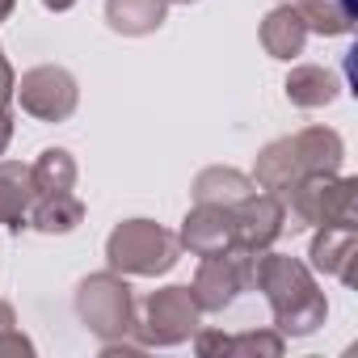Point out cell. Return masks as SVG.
Listing matches in <instances>:
<instances>
[{"instance_id": "6da1fadb", "label": "cell", "mask_w": 358, "mask_h": 358, "mask_svg": "<svg viewBox=\"0 0 358 358\" xmlns=\"http://www.w3.org/2000/svg\"><path fill=\"white\" fill-rule=\"evenodd\" d=\"M253 291L266 295V303L274 312V329L287 341L291 337H312L329 320V299H324L312 266L291 257V253L257 249L253 253Z\"/></svg>"}, {"instance_id": "7a4b0ae2", "label": "cell", "mask_w": 358, "mask_h": 358, "mask_svg": "<svg viewBox=\"0 0 358 358\" xmlns=\"http://www.w3.org/2000/svg\"><path fill=\"white\" fill-rule=\"evenodd\" d=\"M341 164H345V139L333 127H303L295 135L270 139L257 152V164L249 177L262 190L282 194L312 173H341Z\"/></svg>"}, {"instance_id": "3957f363", "label": "cell", "mask_w": 358, "mask_h": 358, "mask_svg": "<svg viewBox=\"0 0 358 358\" xmlns=\"http://www.w3.org/2000/svg\"><path fill=\"white\" fill-rule=\"evenodd\" d=\"M287 207V228H358V177L312 173L278 194Z\"/></svg>"}, {"instance_id": "277c9868", "label": "cell", "mask_w": 358, "mask_h": 358, "mask_svg": "<svg viewBox=\"0 0 358 358\" xmlns=\"http://www.w3.org/2000/svg\"><path fill=\"white\" fill-rule=\"evenodd\" d=\"M182 262V241L156 220H122L106 236V270L122 278H160Z\"/></svg>"}, {"instance_id": "5b68a950", "label": "cell", "mask_w": 358, "mask_h": 358, "mask_svg": "<svg viewBox=\"0 0 358 358\" xmlns=\"http://www.w3.org/2000/svg\"><path fill=\"white\" fill-rule=\"evenodd\" d=\"M76 316L97 341H127V337H135L139 303H135V291L122 274L97 270V274L80 278V287H76Z\"/></svg>"}, {"instance_id": "8992f818", "label": "cell", "mask_w": 358, "mask_h": 358, "mask_svg": "<svg viewBox=\"0 0 358 358\" xmlns=\"http://www.w3.org/2000/svg\"><path fill=\"white\" fill-rule=\"evenodd\" d=\"M203 324V308L194 303L190 287L173 282L160 287L143 299L139 320H135V337L143 341V350H173V345H186Z\"/></svg>"}, {"instance_id": "52a82bcc", "label": "cell", "mask_w": 358, "mask_h": 358, "mask_svg": "<svg viewBox=\"0 0 358 358\" xmlns=\"http://www.w3.org/2000/svg\"><path fill=\"white\" fill-rule=\"evenodd\" d=\"M13 101H22V110L38 122H68L80 106V85L68 68L59 64H38L30 72L17 76Z\"/></svg>"}, {"instance_id": "ba28073f", "label": "cell", "mask_w": 358, "mask_h": 358, "mask_svg": "<svg viewBox=\"0 0 358 358\" xmlns=\"http://www.w3.org/2000/svg\"><path fill=\"white\" fill-rule=\"evenodd\" d=\"M245 291H253V249H228V253L203 257V266L190 282V295L203 308V316L228 312Z\"/></svg>"}, {"instance_id": "9c48e42d", "label": "cell", "mask_w": 358, "mask_h": 358, "mask_svg": "<svg viewBox=\"0 0 358 358\" xmlns=\"http://www.w3.org/2000/svg\"><path fill=\"white\" fill-rule=\"evenodd\" d=\"M232 220H236V249H274V241L287 232V207L278 194L270 190H253L245 203L232 207Z\"/></svg>"}, {"instance_id": "30bf717a", "label": "cell", "mask_w": 358, "mask_h": 358, "mask_svg": "<svg viewBox=\"0 0 358 358\" xmlns=\"http://www.w3.org/2000/svg\"><path fill=\"white\" fill-rule=\"evenodd\" d=\"M182 249H190V257H215L236 249V220L228 207H211V203H194L190 215L182 220V232H177Z\"/></svg>"}, {"instance_id": "8fae6325", "label": "cell", "mask_w": 358, "mask_h": 358, "mask_svg": "<svg viewBox=\"0 0 358 358\" xmlns=\"http://www.w3.org/2000/svg\"><path fill=\"white\" fill-rule=\"evenodd\" d=\"M312 274H329L337 282H354V262H358V228H316L312 249H308Z\"/></svg>"}, {"instance_id": "7c38bea8", "label": "cell", "mask_w": 358, "mask_h": 358, "mask_svg": "<svg viewBox=\"0 0 358 358\" xmlns=\"http://www.w3.org/2000/svg\"><path fill=\"white\" fill-rule=\"evenodd\" d=\"M262 47H266V55L270 59H282V64H291V59H299L303 55V47H308V26H303V17H299V9L291 5H278V9H270L266 17H262Z\"/></svg>"}, {"instance_id": "4fadbf2b", "label": "cell", "mask_w": 358, "mask_h": 358, "mask_svg": "<svg viewBox=\"0 0 358 358\" xmlns=\"http://www.w3.org/2000/svg\"><path fill=\"white\" fill-rule=\"evenodd\" d=\"M34 203V182H30V164L22 160H0V228H9L13 236L26 232V215Z\"/></svg>"}, {"instance_id": "5bb4252c", "label": "cell", "mask_w": 358, "mask_h": 358, "mask_svg": "<svg viewBox=\"0 0 358 358\" xmlns=\"http://www.w3.org/2000/svg\"><path fill=\"white\" fill-rule=\"evenodd\" d=\"M257 190V182L249 173H241V169H232V164H211V169H203L199 177H194V186H190V194H194V203H211V207H236V203H245L249 194Z\"/></svg>"}, {"instance_id": "9a60e30c", "label": "cell", "mask_w": 358, "mask_h": 358, "mask_svg": "<svg viewBox=\"0 0 358 358\" xmlns=\"http://www.w3.org/2000/svg\"><path fill=\"white\" fill-rule=\"evenodd\" d=\"M287 101L299 106V110H324L341 97V80L333 68H320V64H295L291 76H287Z\"/></svg>"}, {"instance_id": "2e32d148", "label": "cell", "mask_w": 358, "mask_h": 358, "mask_svg": "<svg viewBox=\"0 0 358 358\" xmlns=\"http://www.w3.org/2000/svg\"><path fill=\"white\" fill-rule=\"evenodd\" d=\"M26 224L43 236H68L85 224V203L72 194V190H59V194H34L30 203V215Z\"/></svg>"}, {"instance_id": "e0dca14e", "label": "cell", "mask_w": 358, "mask_h": 358, "mask_svg": "<svg viewBox=\"0 0 358 358\" xmlns=\"http://www.w3.org/2000/svg\"><path fill=\"white\" fill-rule=\"evenodd\" d=\"M164 0H106V26L122 38H148L164 26Z\"/></svg>"}, {"instance_id": "ac0fdd59", "label": "cell", "mask_w": 358, "mask_h": 358, "mask_svg": "<svg viewBox=\"0 0 358 358\" xmlns=\"http://www.w3.org/2000/svg\"><path fill=\"white\" fill-rule=\"evenodd\" d=\"M299 9L308 34H320V38H345L354 34V22H358V0H291Z\"/></svg>"}, {"instance_id": "d6986e66", "label": "cell", "mask_w": 358, "mask_h": 358, "mask_svg": "<svg viewBox=\"0 0 358 358\" xmlns=\"http://www.w3.org/2000/svg\"><path fill=\"white\" fill-rule=\"evenodd\" d=\"M76 156L68 148H43L38 160L30 164V182H34V194H59V190H76Z\"/></svg>"}, {"instance_id": "ffe728a7", "label": "cell", "mask_w": 358, "mask_h": 358, "mask_svg": "<svg viewBox=\"0 0 358 358\" xmlns=\"http://www.w3.org/2000/svg\"><path fill=\"white\" fill-rule=\"evenodd\" d=\"M287 350V337L278 329H249V333H236L228 337V354H241V358H278Z\"/></svg>"}, {"instance_id": "44dd1931", "label": "cell", "mask_w": 358, "mask_h": 358, "mask_svg": "<svg viewBox=\"0 0 358 358\" xmlns=\"http://www.w3.org/2000/svg\"><path fill=\"white\" fill-rule=\"evenodd\" d=\"M190 341H194V350H199L203 358H211V354H228V333H220V329H203V324H199V333H194Z\"/></svg>"}, {"instance_id": "7402d4cb", "label": "cell", "mask_w": 358, "mask_h": 358, "mask_svg": "<svg viewBox=\"0 0 358 358\" xmlns=\"http://www.w3.org/2000/svg\"><path fill=\"white\" fill-rule=\"evenodd\" d=\"M13 89H17V72H13L5 47H0V106H9V101H13Z\"/></svg>"}, {"instance_id": "603a6c76", "label": "cell", "mask_w": 358, "mask_h": 358, "mask_svg": "<svg viewBox=\"0 0 358 358\" xmlns=\"http://www.w3.org/2000/svg\"><path fill=\"white\" fill-rule=\"evenodd\" d=\"M0 354H34V341L26 333L9 329V333H0Z\"/></svg>"}, {"instance_id": "cb8c5ba5", "label": "cell", "mask_w": 358, "mask_h": 358, "mask_svg": "<svg viewBox=\"0 0 358 358\" xmlns=\"http://www.w3.org/2000/svg\"><path fill=\"white\" fill-rule=\"evenodd\" d=\"M9 143H13V110L0 106V156L9 152Z\"/></svg>"}, {"instance_id": "d4e9b609", "label": "cell", "mask_w": 358, "mask_h": 358, "mask_svg": "<svg viewBox=\"0 0 358 358\" xmlns=\"http://www.w3.org/2000/svg\"><path fill=\"white\" fill-rule=\"evenodd\" d=\"M9 329H17V312L9 299H0V333H9Z\"/></svg>"}, {"instance_id": "484cf974", "label": "cell", "mask_w": 358, "mask_h": 358, "mask_svg": "<svg viewBox=\"0 0 358 358\" xmlns=\"http://www.w3.org/2000/svg\"><path fill=\"white\" fill-rule=\"evenodd\" d=\"M76 5V0H43V9H51V13H68Z\"/></svg>"}, {"instance_id": "4316f807", "label": "cell", "mask_w": 358, "mask_h": 358, "mask_svg": "<svg viewBox=\"0 0 358 358\" xmlns=\"http://www.w3.org/2000/svg\"><path fill=\"white\" fill-rule=\"evenodd\" d=\"M13 9H17V0H0V22H9Z\"/></svg>"}, {"instance_id": "83f0119b", "label": "cell", "mask_w": 358, "mask_h": 358, "mask_svg": "<svg viewBox=\"0 0 358 358\" xmlns=\"http://www.w3.org/2000/svg\"><path fill=\"white\" fill-rule=\"evenodd\" d=\"M164 5H199V0H164Z\"/></svg>"}]
</instances>
